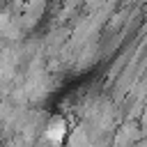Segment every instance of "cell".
<instances>
[{"label": "cell", "instance_id": "1", "mask_svg": "<svg viewBox=\"0 0 147 147\" xmlns=\"http://www.w3.org/2000/svg\"><path fill=\"white\" fill-rule=\"evenodd\" d=\"M62 131H64V129H62V122H57V124H51L48 136H51V138H60V136H62Z\"/></svg>", "mask_w": 147, "mask_h": 147}]
</instances>
